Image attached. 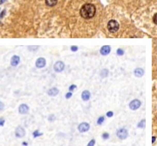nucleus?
I'll return each instance as SVG.
<instances>
[{"label":"nucleus","mask_w":157,"mask_h":146,"mask_svg":"<svg viewBox=\"0 0 157 146\" xmlns=\"http://www.w3.org/2000/svg\"><path fill=\"white\" fill-rule=\"evenodd\" d=\"M74 89H76V85H74V84H73L72 86H70V88H69V90L70 91H73Z\"/></svg>","instance_id":"obj_28"},{"label":"nucleus","mask_w":157,"mask_h":146,"mask_svg":"<svg viewBox=\"0 0 157 146\" xmlns=\"http://www.w3.org/2000/svg\"><path fill=\"white\" fill-rule=\"evenodd\" d=\"M140 106V101H139L138 99L133 100V101L129 104V108L131 110H133V111H135V110L139 109Z\"/></svg>","instance_id":"obj_5"},{"label":"nucleus","mask_w":157,"mask_h":146,"mask_svg":"<svg viewBox=\"0 0 157 146\" xmlns=\"http://www.w3.org/2000/svg\"><path fill=\"white\" fill-rule=\"evenodd\" d=\"M135 77H142L143 75H144V70H143V69H142V68H137V69L135 70Z\"/></svg>","instance_id":"obj_14"},{"label":"nucleus","mask_w":157,"mask_h":146,"mask_svg":"<svg viewBox=\"0 0 157 146\" xmlns=\"http://www.w3.org/2000/svg\"><path fill=\"white\" fill-rule=\"evenodd\" d=\"M111 51V47L108 46V45H106V46H103L102 48L100 49V54L101 55H107L109 54Z\"/></svg>","instance_id":"obj_11"},{"label":"nucleus","mask_w":157,"mask_h":146,"mask_svg":"<svg viewBox=\"0 0 157 146\" xmlns=\"http://www.w3.org/2000/svg\"><path fill=\"white\" fill-rule=\"evenodd\" d=\"M113 115H114V113H113V111H108V112L107 113V116L108 117H113Z\"/></svg>","instance_id":"obj_27"},{"label":"nucleus","mask_w":157,"mask_h":146,"mask_svg":"<svg viewBox=\"0 0 157 146\" xmlns=\"http://www.w3.org/2000/svg\"><path fill=\"white\" fill-rule=\"evenodd\" d=\"M94 144H95V140H94V139H92V140L88 143L87 146H94Z\"/></svg>","instance_id":"obj_21"},{"label":"nucleus","mask_w":157,"mask_h":146,"mask_svg":"<svg viewBox=\"0 0 157 146\" xmlns=\"http://www.w3.org/2000/svg\"><path fill=\"white\" fill-rule=\"evenodd\" d=\"M64 68H65V65L61 61H58L54 65V70L57 72H61L62 70H64Z\"/></svg>","instance_id":"obj_7"},{"label":"nucleus","mask_w":157,"mask_h":146,"mask_svg":"<svg viewBox=\"0 0 157 146\" xmlns=\"http://www.w3.org/2000/svg\"><path fill=\"white\" fill-rule=\"evenodd\" d=\"M4 14H5V10H4L3 11H2V13L0 14V18H2L4 16Z\"/></svg>","instance_id":"obj_31"},{"label":"nucleus","mask_w":157,"mask_h":146,"mask_svg":"<svg viewBox=\"0 0 157 146\" xmlns=\"http://www.w3.org/2000/svg\"><path fill=\"white\" fill-rule=\"evenodd\" d=\"M90 97H91V94H90V92L88 90H84L82 92L81 97H82V99L84 100V101H87V100H89Z\"/></svg>","instance_id":"obj_13"},{"label":"nucleus","mask_w":157,"mask_h":146,"mask_svg":"<svg viewBox=\"0 0 157 146\" xmlns=\"http://www.w3.org/2000/svg\"><path fill=\"white\" fill-rule=\"evenodd\" d=\"M71 50L73 51H76L78 50V47L77 46H71Z\"/></svg>","instance_id":"obj_30"},{"label":"nucleus","mask_w":157,"mask_h":146,"mask_svg":"<svg viewBox=\"0 0 157 146\" xmlns=\"http://www.w3.org/2000/svg\"><path fill=\"white\" fill-rule=\"evenodd\" d=\"M48 120L50 121V122H53L55 120V116L54 115H50L49 117H48Z\"/></svg>","instance_id":"obj_20"},{"label":"nucleus","mask_w":157,"mask_h":146,"mask_svg":"<svg viewBox=\"0 0 157 146\" xmlns=\"http://www.w3.org/2000/svg\"><path fill=\"white\" fill-rule=\"evenodd\" d=\"M19 62H20V58L18 56H17V55L13 56L11 59V65L12 66H17Z\"/></svg>","instance_id":"obj_10"},{"label":"nucleus","mask_w":157,"mask_h":146,"mask_svg":"<svg viewBox=\"0 0 157 146\" xmlns=\"http://www.w3.org/2000/svg\"><path fill=\"white\" fill-rule=\"evenodd\" d=\"M23 145L24 146H28V143H27L26 142H23V143H22Z\"/></svg>","instance_id":"obj_32"},{"label":"nucleus","mask_w":157,"mask_h":146,"mask_svg":"<svg viewBox=\"0 0 157 146\" xmlns=\"http://www.w3.org/2000/svg\"><path fill=\"white\" fill-rule=\"evenodd\" d=\"M32 136H33V138H38V136H42V133H40L38 131H35L33 133H32Z\"/></svg>","instance_id":"obj_17"},{"label":"nucleus","mask_w":157,"mask_h":146,"mask_svg":"<svg viewBox=\"0 0 157 146\" xmlns=\"http://www.w3.org/2000/svg\"><path fill=\"white\" fill-rule=\"evenodd\" d=\"M72 97V92H68V93H66V98H70V97Z\"/></svg>","instance_id":"obj_29"},{"label":"nucleus","mask_w":157,"mask_h":146,"mask_svg":"<svg viewBox=\"0 0 157 146\" xmlns=\"http://www.w3.org/2000/svg\"><path fill=\"white\" fill-rule=\"evenodd\" d=\"M25 135V129L21 126H18L15 131V136L18 138H21Z\"/></svg>","instance_id":"obj_4"},{"label":"nucleus","mask_w":157,"mask_h":146,"mask_svg":"<svg viewBox=\"0 0 157 146\" xmlns=\"http://www.w3.org/2000/svg\"><path fill=\"white\" fill-rule=\"evenodd\" d=\"M123 54H124V51H122L121 49L117 50V55H119V56H122Z\"/></svg>","instance_id":"obj_22"},{"label":"nucleus","mask_w":157,"mask_h":146,"mask_svg":"<svg viewBox=\"0 0 157 146\" xmlns=\"http://www.w3.org/2000/svg\"><path fill=\"white\" fill-rule=\"evenodd\" d=\"M58 3V0H45V4L48 6H54Z\"/></svg>","instance_id":"obj_15"},{"label":"nucleus","mask_w":157,"mask_h":146,"mask_svg":"<svg viewBox=\"0 0 157 146\" xmlns=\"http://www.w3.org/2000/svg\"><path fill=\"white\" fill-rule=\"evenodd\" d=\"M154 141H155V136H153L152 138V143H154Z\"/></svg>","instance_id":"obj_33"},{"label":"nucleus","mask_w":157,"mask_h":146,"mask_svg":"<svg viewBox=\"0 0 157 146\" xmlns=\"http://www.w3.org/2000/svg\"><path fill=\"white\" fill-rule=\"evenodd\" d=\"M153 21H154V24H157V13L154 16V17H153Z\"/></svg>","instance_id":"obj_25"},{"label":"nucleus","mask_w":157,"mask_h":146,"mask_svg":"<svg viewBox=\"0 0 157 146\" xmlns=\"http://www.w3.org/2000/svg\"><path fill=\"white\" fill-rule=\"evenodd\" d=\"M108 138H109V134L107 133V132H105V133L102 134V138L103 139H108Z\"/></svg>","instance_id":"obj_24"},{"label":"nucleus","mask_w":157,"mask_h":146,"mask_svg":"<svg viewBox=\"0 0 157 146\" xmlns=\"http://www.w3.org/2000/svg\"><path fill=\"white\" fill-rule=\"evenodd\" d=\"M107 75H108V70H107V69L103 70L100 73V76H101V77H103V78L104 77H107Z\"/></svg>","instance_id":"obj_16"},{"label":"nucleus","mask_w":157,"mask_h":146,"mask_svg":"<svg viewBox=\"0 0 157 146\" xmlns=\"http://www.w3.org/2000/svg\"><path fill=\"white\" fill-rule=\"evenodd\" d=\"M104 121H105V117H100L98 118V121H97V124H102L104 123Z\"/></svg>","instance_id":"obj_18"},{"label":"nucleus","mask_w":157,"mask_h":146,"mask_svg":"<svg viewBox=\"0 0 157 146\" xmlns=\"http://www.w3.org/2000/svg\"><path fill=\"white\" fill-rule=\"evenodd\" d=\"M116 135L120 139L123 140V139H126L127 138H128V131H127L125 128H121V129H119L117 131Z\"/></svg>","instance_id":"obj_3"},{"label":"nucleus","mask_w":157,"mask_h":146,"mask_svg":"<svg viewBox=\"0 0 157 146\" xmlns=\"http://www.w3.org/2000/svg\"><path fill=\"white\" fill-rule=\"evenodd\" d=\"M28 111H29V107L27 104H20L19 107H18V112L20 114H23V115H24V114H27Z\"/></svg>","instance_id":"obj_8"},{"label":"nucleus","mask_w":157,"mask_h":146,"mask_svg":"<svg viewBox=\"0 0 157 146\" xmlns=\"http://www.w3.org/2000/svg\"><path fill=\"white\" fill-rule=\"evenodd\" d=\"M119 27H120L119 24H118L115 20H110L107 24V28L109 30L110 32H112V33L116 32L118 30H119Z\"/></svg>","instance_id":"obj_2"},{"label":"nucleus","mask_w":157,"mask_h":146,"mask_svg":"<svg viewBox=\"0 0 157 146\" xmlns=\"http://www.w3.org/2000/svg\"><path fill=\"white\" fill-rule=\"evenodd\" d=\"M4 123H5V120H4V117H0V126H4Z\"/></svg>","instance_id":"obj_23"},{"label":"nucleus","mask_w":157,"mask_h":146,"mask_svg":"<svg viewBox=\"0 0 157 146\" xmlns=\"http://www.w3.org/2000/svg\"><path fill=\"white\" fill-rule=\"evenodd\" d=\"M36 67L37 68H44L46 65V62H45V59L43 58H39L37 59L36 61Z\"/></svg>","instance_id":"obj_9"},{"label":"nucleus","mask_w":157,"mask_h":146,"mask_svg":"<svg viewBox=\"0 0 157 146\" xmlns=\"http://www.w3.org/2000/svg\"><path fill=\"white\" fill-rule=\"evenodd\" d=\"M4 109V103H2L1 101H0V111H3Z\"/></svg>","instance_id":"obj_26"},{"label":"nucleus","mask_w":157,"mask_h":146,"mask_svg":"<svg viewBox=\"0 0 157 146\" xmlns=\"http://www.w3.org/2000/svg\"><path fill=\"white\" fill-rule=\"evenodd\" d=\"M144 126H145V119H143V120L140 121L139 124H138V127H139V128H143Z\"/></svg>","instance_id":"obj_19"},{"label":"nucleus","mask_w":157,"mask_h":146,"mask_svg":"<svg viewBox=\"0 0 157 146\" xmlns=\"http://www.w3.org/2000/svg\"><path fill=\"white\" fill-rule=\"evenodd\" d=\"M90 129V125L87 123H81L78 126V130L80 132H86Z\"/></svg>","instance_id":"obj_6"},{"label":"nucleus","mask_w":157,"mask_h":146,"mask_svg":"<svg viewBox=\"0 0 157 146\" xmlns=\"http://www.w3.org/2000/svg\"><path fill=\"white\" fill-rule=\"evenodd\" d=\"M47 94L51 97H54V96H57L59 94V90L57 88H52L47 91Z\"/></svg>","instance_id":"obj_12"},{"label":"nucleus","mask_w":157,"mask_h":146,"mask_svg":"<svg viewBox=\"0 0 157 146\" xmlns=\"http://www.w3.org/2000/svg\"><path fill=\"white\" fill-rule=\"evenodd\" d=\"M95 6L92 4H86L82 6V8L80 9V15L83 18L86 19H89L92 18L95 15Z\"/></svg>","instance_id":"obj_1"},{"label":"nucleus","mask_w":157,"mask_h":146,"mask_svg":"<svg viewBox=\"0 0 157 146\" xmlns=\"http://www.w3.org/2000/svg\"><path fill=\"white\" fill-rule=\"evenodd\" d=\"M4 1H5V0H0V4H3Z\"/></svg>","instance_id":"obj_34"}]
</instances>
